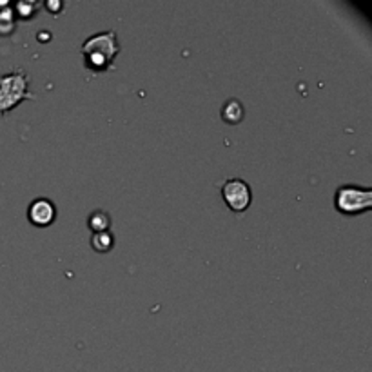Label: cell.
Here are the masks:
<instances>
[{
  "instance_id": "obj_3",
  "label": "cell",
  "mask_w": 372,
  "mask_h": 372,
  "mask_svg": "<svg viewBox=\"0 0 372 372\" xmlns=\"http://www.w3.org/2000/svg\"><path fill=\"white\" fill-rule=\"evenodd\" d=\"M334 207L345 216H356L372 209L371 187L359 185H340L334 194Z\"/></svg>"
},
{
  "instance_id": "obj_4",
  "label": "cell",
  "mask_w": 372,
  "mask_h": 372,
  "mask_svg": "<svg viewBox=\"0 0 372 372\" xmlns=\"http://www.w3.org/2000/svg\"><path fill=\"white\" fill-rule=\"evenodd\" d=\"M223 201L234 213H244L249 209L251 201H253V193L246 180L241 178H229L222 187Z\"/></svg>"
},
{
  "instance_id": "obj_8",
  "label": "cell",
  "mask_w": 372,
  "mask_h": 372,
  "mask_svg": "<svg viewBox=\"0 0 372 372\" xmlns=\"http://www.w3.org/2000/svg\"><path fill=\"white\" fill-rule=\"evenodd\" d=\"M91 246L97 253H109L114 246V238L109 231L107 232H97L91 237Z\"/></svg>"
},
{
  "instance_id": "obj_9",
  "label": "cell",
  "mask_w": 372,
  "mask_h": 372,
  "mask_svg": "<svg viewBox=\"0 0 372 372\" xmlns=\"http://www.w3.org/2000/svg\"><path fill=\"white\" fill-rule=\"evenodd\" d=\"M15 29V13L11 4L8 8L0 9V35L6 36Z\"/></svg>"
},
{
  "instance_id": "obj_6",
  "label": "cell",
  "mask_w": 372,
  "mask_h": 372,
  "mask_svg": "<svg viewBox=\"0 0 372 372\" xmlns=\"http://www.w3.org/2000/svg\"><path fill=\"white\" fill-rule=\"evenodd\" d=\"M88 225L93 231V234H97V232H107L111 227V215L102 209L93 211L91 215H89Z\"/></svg>"
},
{
  "instance_id": "obj_7",
  "label": "cell",
  "mask_w": 372,
  "mask_h": 372,
  "mask_svg": "<svg viewBox=\"0 0 372 372\" xmlns=\"http://www.w3.org/2000/svg\"><path fill=\"white\" fill-rule=\"evenodd\" d=\"M222 119L225 124H240L244 120V105L238 100H229L222 107Z\"/></svg>"
},
{
  "instance_id": "obj_10",
  "label": "cell",
  "mask_w": 372,
  "mask_h": 372,
  "mask_svg": "<svg viewBox=\"0 0 372 372\" xmlns=\"http://www.w3.org/2000/svg\"><path fill=\"white\" fill-rule=\"evenodd\" d=\"M11 8H13L15 17L29 18V17H33V13H35L36 4H29V2H18V4L11 6Z\"/></svg>"
},
{
  "instance_id": "obj_1",
  "label": "cell",
  "mask_w": 372,
  "mask_h": 372,
  "mask_svg": "<svg viewBox=\"0 0 372 372\" xmlns=\"http://www.w3.org/2000/svg\"><path fill=\"white\" fill-rule=\"evenodd\" d=\"M119 53L120 44L113 29L102 31V33L89 36L82 46L84 64L95 73H104L109 69Z\"/></svg>"
},
{
  "instance_id": "obj_2",
  "label": "cell",
  "mask_w": 372,
  "mask_h": 372,
  "mask_svg": "<svg viewBox=\"0 0 372 372\" xmlns=\"http://www.w3.org/2000/svg\"><path fill=\"white\" fill-rule=\"evenodd\" d=\"M27 88L29 79L22 69L0 74V117L15 109L26 98H33V93L27 91Z\"/></svg>"
},
{
  "instance_id": "obj_5",
  "label": "cell",
  "mask_w": 372,
  "mask_h": 372,
  "mask_svg": "<svg viewBox=\"0 0 372 372\" xmlns=\"http://www.w3.org/2000/svg\"><path fill=\"white\" fill-rule=\"evenodd\" d=\"M27 218L36 227H48L57 218V207L48 198H36L27 209Z\"/></svg>"
},
{
  "instance_id": "obj_11",
  "label": "cell",
  "mask_w": 372,
  "mask_h": 372,
  "mask_svg": "<svg viewBox=\"0 0 372 372\" xmlns=\"http://www.w3.org/2000/svg\"><path fill=\"white\" fill-rule=\"evenodd\" d=\"M48 8H49V9H51V11H53V9H57V8H60V4H48Z\"/></svg>"
}]
</instances>
